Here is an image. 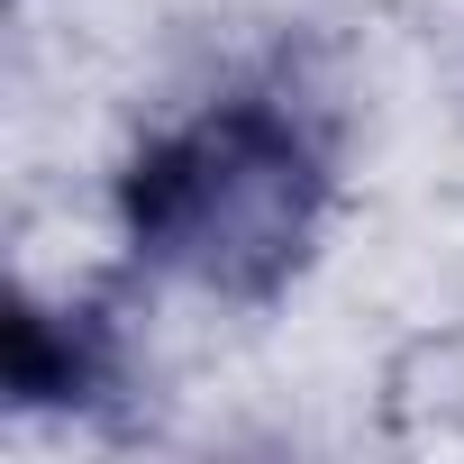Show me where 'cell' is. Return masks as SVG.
Masks as SVG:
<instances>
[{
    "label": "cell",
    "instance_id": "1",
    "mask_svg": "<svg viewBox=\"0 0 464 464\" xmlns=\"http://www.w3.org/2000/svg\"><path fill=\"white\" fill-rule=\"evenodd\" d=\"M337 128L301 82H227L164 119L119 173V237L209 301H274L328 227Z\"/></svg>",
    "mask_w": 464,
    "mask_h": 464
},
{
    "label": "cell",
    "instance_id": "2",
    "mask_svg": "<svg viewBox=\"0 0 464 464\" xmlns=\"http://www.w3.org/2000/svg\"><path fill=\"white\" fill-rule=\"evenodd\" d=\"M119 392V328L101 310H10V401L19 410H92Z\"/></svg>",
    "mask_w": 464,
    "mask_h": 464
}]
</instances>
